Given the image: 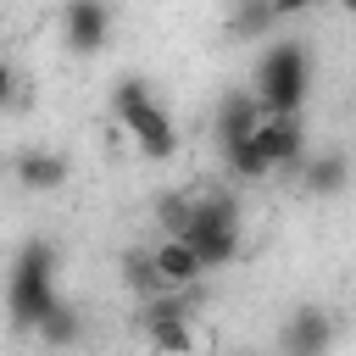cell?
<instances>
[{"mask_svg": "<svg viewBox=\"0 0 356 356\" xmlns=\"http://www.w3.org/2000/svg\"><path fill=\"white\" fill-rule=\"evenodd\" d=\"M6 306H11V323L17 328H39L61 295H56V245L50 239H28L11 261V284H6Z\"/></svg>", "mask_w": 356, "mask_h": 356, "instance_id": "cell-1", "label": "cell"}, {"mask_svg": "<svg viewBox=\"0 0 356 356\" xmlns=\"http://www.w3.org/2000/svg\"><path fill=\"white\" fill-rule=\"evenodd\" d=\"M111 111H117V122H122V134L134 139L139 156H150V161H172L178 156V128H172L167 106L150 95V83L122 78L117 95H111Z\"/></svg>", "mask_w": 356, "mask_h": 356, "instance_id": "cell-2", "label": "cell"}, {"mask_svg": "<svg viewBox=\"0 0 356 356\" xmlns=\"http://www.w3.org/2000/svg\"><path fill=\"white\" fill-rule=\"evenodd\" d=\"M306 83H312V72H306L300 39L267 44V56L256 61V95L267 100V111H300L306 106Z\"/></svg>", "mask_w": 356, "mask_h": 356, "instance_id": "cell-3", "label": "cell"}, {"mask_svg": "<svg viewBox=\"0 0 356 356\" xmlns=\"http://www.w3.org/2000/svg\"><path fill=\"white\" fill-rule=\"evenodd\" d=\"M61 39L72 56H100L111 39V6L106 0H67L61 6Z\"/></svg>", "mask_w": 356, "mask_h": 356, "instance_id": "cell-4", "label": "cell"}, {"mask_svg": "<svg viewBox=\"0 0 356 356\" xmlns=\"http://www.w3.org/2000/svg\"><path fill=\"white\" fill-rule=\"evenodd\" d=\"M256 139L273 156V167H300L306 161V122H300V111H267Z\"/></svg>", "mask_w": 356, "mask_h": 356, "instance_id": "cell-5", "label": "cell"}, {"mask_svg": "<svg viewBox=\"0 0 356 356\" xmlns=\"http://www.w3.org/2000/svg\"><path fill=\"white\" fill-rule=\"evenodd\" d=\"M156 273H161V289H195L206 278V261H200L189 234H167L156 245Z\"/></svg>", "mask_w": 356, "mask_h": 356, "instance_id": "cell-6", "label": "cell"}, {"mask_svg": "<svg viewBox=\"0 0 356 356\" xmlns=\"http://www.w3.org/2000/svg\"><path fill=\"white\" fill-rule=\"evenodd\" d=\"M261 117H267V100H261L256 89H234V95H222V100H217V117H211L217 145L256 134V128H261Z\"/></svg>", "mask_w": 356, "mask_h": 356, "instance_id": "cell-7", "label": "cell"}, {"mask_svg": "<svg viewBox=\"0 0 356 356\" xmlns=\"http://www.w3.org/2000/svg\"><path fill=\"white\" fill-rule=\"evenodd\" d=\"M17 184L28 189V195H56L67 178H72V167H67V156L61 150H28V156H17Z\"/></svg>", "mask_w": 356, "mask_h": 356, "instance_id": "cell-8", "label": "cell"}, {"mask_svg": "<svg viewBox=\"0 0 356 356\" xmlns=\"http://www.w3.org/2000/svg\"><path fill=\"white\" fill-rule=\"evenodd\" d=\"M345 184H350V161H345V150H323V156L300 161V189H306V195L328 200V195H339Z\"/></svg>", "mask_w": 356, "mask_h": 356, "instance_id": "cell-9", "label": "cell"}, {"mask_svg": "<svg viewBox=\"0 0 356 356\" xmlns=\"http://www.w3.org/2000/svg\"><path fill=\"white\" fill-rule=\"evenodd\" d=\"M334 345V323H328V312H317V306H300L295 317H289V328H284V350H328Z\"/></svg>", "mask_w": 356, "mask_h": 356, "instance_id": "cell-10", "label": "cell"}, {"mask_svg": "<svg viewBox=\"0 0 356 356\" xmlns=\"http://www.w3.org/2000/svg\"><path fill=\"white\" fill-rule=\"evenodd\" d=\"M222 167H228V178H245V184H256V178H267V172H278V167H273V156L261 150V139H256V134L228 139V145H222Z\"/></svg>", "mask_w": 356, "mask_h": 356, "instance_id": "cell-11", "label": "cell"}, {"mask_svg": "<svg viewBox=\"0 0 356 356\" xmlns=\"http://www.w3.org/2000/svg\"><path fill=\"white\" fill-rule=\"evenodd\" d=\"M145 323V339L156 350H195L200 334L189 328V312H156V317H139Z\"/></svg>", "mask_w": 356, "mask_h": 356, "instance_id": "cell-12", "label": "cell"}, {"mask_svg": "<svg viewBox=\"0 0 356 356\" xmlns=\"http://www.w3.org/2000/svg\"><path fill=\"white\" fill-rule=\"evenodd\" d=\"M273 22H284L273 0H239L234 17H228V33H234V39H267Z\"/></svg>", "mask_w": 356, "mask_h": 356, "instance_id": "cell-13", "label": "cell"}, {"mask_svg": "<svg viewBox=\"0 0 356 356\" xmlns=\"http://www.w3.org/2000/svg\"><path fill=\"white\" fill-rule=\"evenodd\" d=\"M122 284L139 295V300H150V295H161V273H156V250H122Z\"/></svg>", "mask_w": 356, "mask_h": 356, "instance_id": "cell-14", "label": "cell"}, {"mask_svg": "<svg viewBox=\"0 0 356 356\" xmlns=\"http://www.w3.org/2000/svg\"><path fill=\"white\" fill-rule=\"evenodd\" d=\"M156 228L161 234H189L195 228V195H156Z\"/></svg>", "mask_w": 356, "mask_h": 356, "instance_id": "cell-15", "label": "cell"}, {"mask_svg": "<svg viewBox=\"0 0 356 356\" xmlns=\"http://www.w3.org/2000/svg\"><path fill=\"white\" fill-rule=\"evenodd\" d=\"M39 339L56 345V350H61V345H78V312H72V306H56V312L39 323Z\"/></svg>", "mask_w": 356, "mask_h": 356, "instance_id": "cell-16", "label": "cell"}, {"mask_svg": "<svg viewBox=\"0 0 356 356\" xmlns=\"http://www.w3.org/2000/svg\"><path fill=\"white\" fill-rule=\"evenodd\" d=\"M273 6H278V17H306L317 0H273Z\"/></svg>", "mask_w": 356, "mask_h": 356, "instance_id": "cell-17", "label": "cell"}, {"mask_svg": "<svg viewBox=\"0 0 356 356\" xmlns=\"http://www.w3.org/2000/svg\"><path fill=\"white\" fill-rule=\"evenodd\" d=\"M339 11H350V17H356V0H339Z\"/></svg>", "mask_w": 356, "mask_h": 356, "instance_id": "cell-18", "label": "cell"}]
</instances>
